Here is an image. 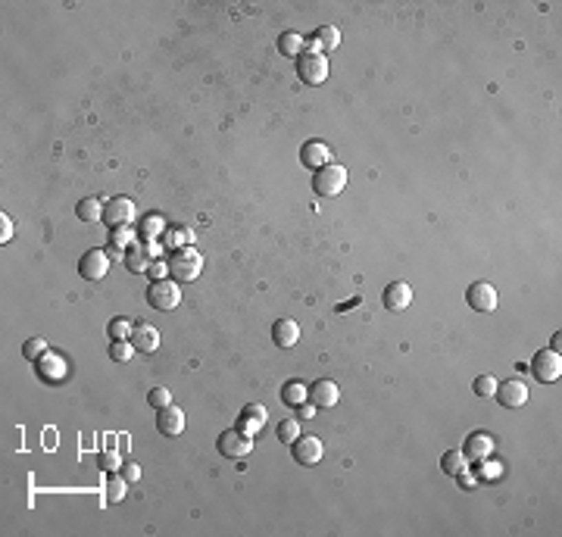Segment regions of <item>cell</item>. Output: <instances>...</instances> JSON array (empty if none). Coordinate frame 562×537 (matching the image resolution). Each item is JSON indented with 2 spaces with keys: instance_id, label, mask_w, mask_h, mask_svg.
<instances>
[{
  "instance_id": "cell-30",
  "label": "cell",
  "mask_w": 562,
  "mask_h": 537,
  "mask_svg": "<svg viewBox=\"0 0 562 537\" xmlns=\"http://www.w3.org/2000/svg\"><path fill=\"white\" fill-rule=\"evenodd\" d=\"M125 487H129V481H125L122 475L107 478V500H109V503H119V500L125 496Z\"/></svg>"
},
{
  "instance_id": "cell-21",
  "label": "cell",
  "mask_w": 562,
  "mask_h": 537,
  "mask_svg": "<svg viewBox=\"0 0 562 537\" xmlns=\"http://www.w3.org/2000/svg\"><path fill=\"white\" fill-rule=\"evenodd\" d=\"M272 340H275L278 347H294L300 340V325L294 319H278L275 325H272Z\"/></svg>"
},
{
  "instance_id": "cell-17",
  "label": "cell",
  "mask_w": 562,
  "mask_h": 537,
  "mask_svg": "<svg viewBox=\"0 0 562 537\" xmlns=\"http://www.w3.org/2000/svg\"><path fill=\"white\" fill-rule=\"evenodd\" d=\"M156 428L163 431L166 437H175V435H182L184 431V413L178 406H166V409H160V415H156Z\"/></svg>"
},
{
  "instance_id": "cell-19",
  "label": "cell",
  "mask_w": 562,
  "mask_h": 537,
  "mask_svg": "<svg viewBox=\"0 0 562 537\" xmlns=\"http://www.w3.org/2000/svg\"><path fill=\"white\" fill-rule=\"evenodd\" d=\"M466 459H472V463H481V459H488L490 453H494V437L484 435V431H475L472 437L466 441Z\"/></svg>"
},
{
  "instance_id": "cell-24",
  "label": "cell",
  "mask_w": 562,
  "mask_h": 537,
  "mask_svg": "<svg viewBox=\"0 0 562 537\" xmlns=\"http://www.w3.org/2000/svg\"><path fill=\"white\" fill-rule=\"evenodd\" d=\"M75 216L82 219V222H100L103 204L97 197H85V200H78V206H75Z\"/></svg>"
},
{
  "instance_id": "cell-42",
  "label": "cell",
  "mask_w": 562,
  "mask_h": 537,
  "mask_svg": "<svg viewBox=\"0 0 562 537\" xmlns=\"http://www.w3.org/2000/svg\"><path fill=\"white\" fill-rule=\"evenodd\" d=\"M312 413H316V406H312V403H300V406H297V419H312Z\"/></svg>"
},
{
  "instance_id": "cell-43",
  "label": "cell",
  "mask_w": 562,
  "mask_h": 537,
  "mask_svg": "<svg viewBox=\"0 0 562 537\" xmlns=\"http://www.w3.org/2000/svg\"><path fill=\"white\" fill-rule=\"evenodd\" d=\"M359 303H363V297H359V294H356V297H353V300H347V303H341L338 309H341V313H344V309H350V306H359Z\"/></svg>"
},
{
  "instance_id": "cell-3",
  "label": "cell",
  "mask_w": 562,
  "mask_h": 537,
  "mask_svg": "<svg viewBox=\"0 0 562 537\" xmlns=\"http://www.w3.org/2000/svg\"><path fill=\"white\" fill-rule=\"evenodd\" d=\"M147 303L160 313H172L178 303H182V285L175 278H160L150 285L147 291Z\"/></svg>"
},
{
  "instance_id": "cell-8",
  "label": "cell",
  "mask_w": 562,
  "mask_h": 537,
  "mask_svg": "<svg viewBox=\"0 0 562 537\" xmlns=\"http://www.w3.org/2000/svg\"><path fill=\"white\" fill-rule=\"evenodd\" d=\"M466 300H468V306H472L475 313H494L497 303H500L497 287L488 285V281H475V285H468Z\"/></svg>"
},
{
  "instance_id": "cell-28",
  "label": "cell",
  "mask_w": 562,
  "mask_h": 537,
  "mask_svg": "<svg viewBox=\"0 0 562 537\" xmlns=\"http://www.w3.org/2000/svg\"><path fill=\"white\" fill-rule=\"evenodd\" d=\"M150 263H153V259L147 256V250H144L141 244H135V247H131V253L125 256V265H129L131 272H147Z\"/></svg>"
},
{
  "instance_id": "cell-5",
  "label": "cell",
  "mask_w": 562,
  "mask_h": 537,
  "mask_svg": "<svg viewBox=\"0 0 562 537\" xmlns=\"http://www.w3.org/2000/svg\"><path fill=\"white\" fill-rule=\"evenodd\" d=\"M297 75H300V82H306V85H322L328 78L325 54H310V50H303V56L297 60Z\"/></svg>"
},
{
  "instance_id": "cell-2",
  "label": "cell",
  "mask_w": 562,
  "mask_h": 537,
  "mask_svg": "<svg viewBox=\"0 0 562 537\" xmlns=\"http://www.w3.org/2000/svg\"><path fill=\"white\" fill-rule=\"evenodd\" d=\"M344 188H347V169L338 163L322 166V169H316V175H312V190H316L318 197H338Z\"/></svg>"
},
{
  "instance_id": "cell-16",
  "label": "cell",
  "mask_w": 562,
  "mask_h": 537,
  "mask_svg": "<svg viewBox=\"0 0 562 537\" xmlns=\"http://www.w3.org/2000/svg\"><path fill=\"white\" fill-rule=\"evenodd\" d=\"M341 44V32L334 25H322L306 38V50L310 54H322V50H338Z\"/></svg>"
},
{
  "instance_id": "cell-18",
  "label": "cell",
  "mask_w": 562,
  "mask_h": 537,
  "mask_svg": "<svg viewBox=\"0 0 562 537\" xmlns=\"http://www.w3.org/2000/svg\"><path fill=\"white\" fill-rule=\"evenodd\" d=\"M131 344H135L138 353H153L156 347H160V331H156L153 325H147V322H141V325L131 328Z\"/></svg>"
},
{
  "instance_id": "cell-34",
  "label": "cell",
  "mask_w": 562,
  "mask_h": 537,
  "mask_svg": "<svg viewBox=\"0 0 562 537\" xmlns=\"http://www.w3.org/2000/svg\"><path fill=\"white\" fill-rule=\"evenodd\" d=\"M44 353H47V340H41V338H28L25 347H22V356H25V360H41Z\"/></svg>"
},
{
  "instance_id": "cell-33",
  "label": "cell",
  "mask_w": 562,
  "mask_h": 537,
  "mask_svg": "<svg viewBox=\"0 0 562 537\" xmlns=\"http://www.w3.org/2000/svg\"><path fill=\"white\" fill-rule=\"evenodd\" d=\"M497 384H500V381H497L494 375H478L472 388H475V394H478V397H494L497 394Z\"/></svg>"
},
{
  "instance_id": "cell-32",
  "label": "cell",
  "mask_w": 562,
  "mask_h": 537,
  "mask_svg": "<svg viewBox=\"0 0 562 537\" xmlns=\"http://www.w3.org/2000/svg\"><path fill=\"white\" fill-rule=\"evenodd\" d=\"M131 319H125V316H119V319L109 322V338L113 340H129L131 338Z\"/></svg>"
},
{
  "instance_id": "cell-39",
  "label": "cell",
  "mask_w": 562,
  "mask_h": 537,
  "mask_svg": "<svg viewBox=\"0 0 562 537\" xmlns=\"http://www.w3.org/2000/svg\"><path fill=\"white\" fill-rule=\"evenodd\" d=\"M166 272H169V263H160V259H153V263H150V269H147V275H150L153 281L166 278Z\"/></svg>"
},
{
  "instance_id": "cell-12",
  "label": "cell",
  "mask_w": 562,
  "mask_h": 537,
  "mask_svg": "<svg viewBox=\"0 0 562 537\" xmlns=\"http://www.w3.org/2000/svg\"><path fill=\"white\" fill-rule=\"evenodd\" d=\"M131 219H135V204H131L129 197L107 200V206H103V222L107 225L119 228V225H131Z\"/></svg>"
},
{
  "instance_id": "cell-29",
  "label": "cell",
  "mask_w": 562,
  "mask_h": 537,
  "mask_svg": "<svg viewBox=\"0 0 562 537\" xmlns=\"http://www.w3.org/2000/svg\"><path fill=\"white\" fill-rule=\"evenodd\" d=\"M135 353H138V350H135V344H131V340H113V344H109V356H113L116 362H129Z\"/></svg>"
},
{
  "instance_id": "cell-26",
  "label": "cell",
  "mask_w": 562,
  "mask_h": 537,
  "mask_svg": "<svg viewBox=\"0 0 562 537\" xmlns=\"http://www.w3.org/2000/svg\"><path fill=\"white\" fill-rule=\"evenodd\" d=\"M163 244H166V247H172V250L191 247V244H194V232H191V228H166Z\"/></svg>"
},
{
  "instance_id": "cell-23",
  "label": "cell",
  "mask_w": 562,
  "mask_h": 537,
  "mask_svg": "<svg viewBox=\"0 0 562 537\" xmlns=\"http://www.w3.org/2000/svg\"><path fill=\"white\" fill-rule=\"evenodd\" d=\"M466 453L462 450H447L444 453V459H440V469H444V475H450V478H456V475H462L466 472Z\"/></svg>"
},
{
  "instance_id": "cell-41",
  "label": "cell",
  "mask_w": 562,
  "mask_h": 537,
  "mask_svg": "<svg viewBox=\"0 0 562 537\" xmlns=\"http://www.w3.org/2000/svg\"><path fill=\"white\" fill-rule=\"evenodd\" d=\"M163 241H147V247H144V250H147V256L150 259H160V253H163Z\"/></svg>"
},
{
  "instance_id": "cell-37",
  "label": "cell",
  "mask_w": 562,
  "mask_h": 537,
  "mask_svg": "<svg viewBox=\"0 0 562 537\" xmlns=\"http://www.w3.org/2000/svg\"><path fill=\"white\" fill-rule=\"evenodd\" d=\"M100 469L103 472H116V469H119V453H116V450H103V453H100Z\"/></svg>"
},
{
  "instance_id": "cell-20",
  "label": "cell",
  "mask_w": 562,
  "mask_h": 537,
  "mask_svg": "<svg viewBox=\"0 0 562 537\" xmlns=\"http://www.w3.org/2000/svg\"><path fill=\"white\" fill-rule=\"evenodd\" d=\"M38 375H41L44 381H63V378L69 375V372H66V360L47 350V353L38 360Z\"/></svg>"
},
{
  "instance_id": "cell-4",
  "label": "cell",
  "mask_w": 562,
  "mask_h": 537,
  "mask_svg": "<svg viewBox=\"0 0 562 537\" xmlns=\"http://www.w3.org/2000/svg\"><path fill=\"white\" fill-rule=\"evenodd\" d=\"M528 372H534L537 381H543V384H553V381H559L562 375V356L559 350H541V353H534V360H531Z\"/></svg>"
},
{
  "instance_id": "cell-9",
  "label": "cell",
  "mask_w": 562,
  "mask_h": 537,
  "mask_svg": "<svg viewBox=\"0 0 562 537\" xmlns=\"http://www.w3.org/2000/svg\"><path fill=\"white\" fill-rule=\"evenodd\" d=\"M528 384L525 381H519V378H509V381H503V384H497V400H500V406H506V409H519V406H525L528 403Z\"/></svg>"
},
{
  "instance_id": "cell-13",
  "label": "cell",
  "mask_w": 562,
  "mask_h": 537,
  "mask_svg": "<svg viewBox=\"0 0 562 537\" xmlns=\"http://www.w3.org/2000/svg\"><path fill=\"white\" fill-rule=\"evenodd\" d=\"M300 163L306 166V169H322V166L332 163V147H328L325 141H306L303 147H300Z\"/></svg>"
},
{
  "instance_id": "cell-35",
  "label": "cell",
  "mask_w": 562,
  "mask_h": 537,
  "mask_svg": "<svg viewBox=\"0 0 562 537\" xmlns=\"http://www.w3.org/2000/svg\"><path fill=\"white\" fill-rule=\"evenodd\" d=\"M113 244L116 247H135V228L131 225H119V228H113Z\"/></svg>"
},
{
  "instance_id": "cell-7",
  "label": "cell",
  "mask_w": 562,
  "mask_h": 537,
  "mask_svg": "<svg viewBox=\"0 0 562 537\" xmlns=\"http://www.w3.org/2000/svg\"><path fill=\"white\" fill-rule=\"evenodd\" d=\"M219 453L228 456V459H244L247 453L253 450V437H247L241 428H228L219 435Z\"/></svg>"
},
{
  "instance_id": "cell-38",
  "label": "cell",
  "mask_w": 562,
  "mask_h": 537,
  "mask_svg": "<svg viewBox=\"0 0 562 537\" xmlns=\"http://www.w3.org/2000/svg\"><path fill=\"white\" fill-rule=\"evenodd\" d=\"M10 238H13V219L3 212V216H0V244H7Z\"/></svg>"
},
{
  "instance_id": "cell-31",
  "label": "cell",
  "mask_w": 562,
  "mask_h": 537,
  "mask_svg": "<svg viewBox=\"0 0 562 537\" xmlns=\"http://www.w3.org/2000/svg\"><path fill=\"white\" fill-rule=\"evenodd\" d=\"M300 437V419H285L278 425V441L281 443H294Z\"/></svg>"
},
{
  "instance_id": "cell-6",
  "label": "cell",
  "mask_w": 562,
  "mask_h": 537,
  "mask_svg": "<svg viewBox=\"0 0 562 537\" xmlns=\"http://www.w3.org/2000/svg\"><path fill=\"white\" fill-rule=\"evenodd\" d=\"M291 453H294V463L297 465H318L322 463V456H325V443L318 441V437H312V435H300L297 441L291 443Z\"/></svg>"
},
{
  "instance_id": "cell-25",
  "label": "cell",
  "mask_w": 562,
  "mask_h": 537,
  "mask_svg": "<svg viewBox=\"0 0 562 537\" xmlns=\"http://www.w3.org/2000/svg\"><path fill=\"white\" fill-rule=\"evenodd\" d=\"M306 397H310V388H306L303 381H288V384H281V400H285L288 406H300V403H306Z\"/></svg>"
},
{
  "instance_id": "cell-27",
  "label": "cell",
  "mask_w": 562,
  "mask_h": 537,
  "mask_svg": "<svg viewBox=\"0 0 562 537\" xmlns=\"http://www.w3.org/2000/svg\"><path fill=\"white\" fill-rule=\"evenodd\" d=\"M141 234H144L147 241L163 238V234H166V219L156 216V212H150L147 219H141Z\"/></svg>"
},
{
  "instance_id": "cell-22",
  "label": "cell",
  "mask_w": 562,
  "mask_h": 537,
  "mask_svg": "<svg viewBox=\"0 0 562 537\" xmlns=\"http://www.w3.org/2000/svg\"><path fill=\"white\" fill-rule=\"evenodd\" d=\"M278 50H281V56H303V50H306V38L303 34H297V32H285L281 38H278Z\"/></svg>"
},
{
  "instance_id": "cell-44",
  "label": "cell",
  "mask_w": 562,
  "mask_h": 537,
  "mask_svg": "<svg viewBox=\"0 0 562 537\" xmlns=\"http://www.w3.org/2000/svg\"><path fill=\"white\" fill-rule=\"evenodd\" d=\"M456 478H460V481L466 484V487H472V484H475V475H468V469L462 472V475H456Z\"/></svg>"
},
{
  "instance_id": "cell-10",
  "label": "cell",
  "mask_w": 562,
  "mask_h": 537,
  "mask_svg": "<svg viewBox=\"0 0 562 537\" xmlns=\"http://www.w3.org/2000/svg\"><path fill=\"white\" fill-rule=\"evenodd\" d=\"M266 419H269V409H266L263 403H247V406L241 409V415H237V428L244 431L247 437H257L259 431L266 428Z\"/></svg>"
},
{
  "instance_id": "cell-1",
  "label": "cell",
  "mask_w": 562,
  "mask_h": 537,
  "mask_svg": "<svg viewBox=\"0 0 562 537\" xmlns=\"http://www.w3.org/2000/svg\"><path fill=\"white\" fill-rule=\"evenodd\" d=\"M200 272H204V256H200V250H194V247H182V250H175L169 256V275L178 281V285H182V281H197Z\"/></svg>"
},
{
  "instance_id": "cell-15",
  "label": "cell",
  "mask_w": 562,
  "mask_h": 537,
  "mask_svg": "<svg viewBox=\"0 0 562 537\" xmlns=\"http://www.w3.org/2000/svg\"><path fill=\"white\" fill-rule=\"evenodd\" d=\"M381 300H385V306L391 313H403V309L413 303V287H409L407 281H391V285L385 287V294H381Z\"/></svg>"
},
{
  "instance_id": "cell-36",
  "label": "cell",
  "mask_w": 562,
  "mask_h": 537,
  "mask_svg": "<svg viewBox=\"0 0 562 537\" xmlns=\"http://www.w3.org/2000/svg\"><path fill=\"white\" fill-rule=\"evenodd\" d=\"M147 403L153 409H166L172 403V394L166 388H153V391H150V397H147Z\"/></svg>"
},
{
  "instance_id": "cell-40",
  "label": "cell",
  "mask_w": 562,
  "mask_h": 537,
  "mask_svg": "<svg viewBox=\"0 0 562 537\" xmlns=\"http://www.w3.org/2000/svg\"><path fill=\"white\" fill-rule=\"evenodd\" d=\"M122 478H125L129 484L141 481V465H138V463H125V465H122Z\"/></svg>"
},
{
  "instance_id": "cell-14",
  "label": "cell",
  "mask_w": 562,
  "mask_h": 537,
  "mask_svg": "<svg viewBox=\"0 0 562 537\" xmlns=\"http://www.w3.org/2000/svg\"><path fill=\"white\" fill-rule=\"evenodd\" d=\"M341 400V391L332 378H318L310 384V403L312 406H322V409H332L334 403Z\"/></svg>"
},
{
  "instance_id": "cell-11",
  "label": "cell",
  "mask_w": 562,
  "mask_h": 537,
  "mask_svg": "<svg viewBox=\"0 0 562 537\" xmlns=\"http://www.w3.org/2000/svg\"><path fill=\"white\" fill-rule=\"evenodd\" d=\"M78 272H82V278H88V281L107 278V272H109V256H107L103 250H88L82 259H78Z\"/></svg>"
}]
</instances>
